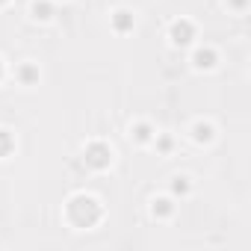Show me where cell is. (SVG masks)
Here are the masks:
<instances>
[{
	"label": "cell",
	"mask_w": 251,
	"mask_h": 251,
	"mask_svg": "<svg viewBox=\"0 0 251 251\" xmlns=\"http://www.w3.org/2000/svg\"><path fill=\"white\" fill-rule=\"evenodd\" d=\"M216 136H219L216 124H213V121H207V118H198V121H192V124H189V139H192L198 148L213 145V142H216Z\"/></svg>",
	"instance_id": "obj_5"
},
{
	"label": "cell",
	"mask_w": 251,
	"mask_h": 251,
	"mask_svg": "<svg viewBox=\"0 0 251 251\" xmlns=\"http://www.w3.org/2000/svg\"><path fill=\"white\" fill-rule=\"evenodd\" d=\"M18 148V139L9 127H0V160H9Z\"/></svg>",
	"instance_id": "obj_12"
},
{
	"label": "cell",
	"mask_w": 251,
	"mask_h": 251,
	"mask_svg": "<svg viewBox=\"0 0 251 251\" xmlns=\"http://www.w3.org/2000/svg\"><path fill=\"white\" fill-rule=\"evenodd\" d=\"M65 222L74 227V230H92L103 222V204L98 195L92 192H74L68 201H65V210H62Z\"/></svg>",
	"instance_id": "obj_1"
},
{
	"label": "cell",
	"mask_w": 251,
	"mask_h": 251,
	"mask_svg": "<svg viewBox=\"0 0 251 251\" xmlns=\"http://www.w3.org/2000/svg\"><path fill=\"white\" fill-rule=\"evenodd\" d=\"M225 6L230 12H236V15H245L248 12V0H225Z\"/></svg>",
	"instance_id": "obj_14"
},
{
	"label": "cell",
	"mask_w": 251,
	"mask_h": 251,
	"mask_svg": "<svg viewBox=\"0 0 251 251\" xmlns=\"http://www.w3.org/2000/svg\"><path fill=\"white\" fill-rule=\"evenodd\" d=\"M6 3H9V0H0V6H6Z\"/></svg>",
	"instance_id": "obj_16"
},
{
	"label": "cell",
	"mask_w": 251,
	"mask_h": 251,
	"mask_svg": "<svg viewBox=\"0 0 251 251\" xmlns=\"http://www.w3.org/2000/svg\"><path fill=\"white\" fill-rule=\"evenodd\" d=\"M148 210H151V216H154L157 222H169V219L177 213V198H172V195H157V198H151Z\"/></svg>",
	"instance_id": "obj_9"
},
{
	"label": "cell",
	"mask_w": 251,
	"mask_h": 251,
	"mask_svg": "<svg viewBox=\"0 0 251 251\" xmlns=\"http://www.w3.org/2000/svg\"><path fill=\"white\" fill-rule=\"evenodd\" d=\"M56 15V3L53 0H33L30 3V18L39 21V24H50Z\"/></svg>",
	"instance_id": "obj_10"
},
{
	"label": "cell",
	"mask_w": 251,
	"mask_h": 251,
	"mask_svg": "<svg viewBox=\"0 0 251 251\" xmlns=\"http://www.w3.org/2000/svg\"><path fill=\"white\" fill-rule=\"evenodd\" d=\"M12 77L18 80V86H39V80H42V68H39V62L24 59V62H18V65H15Z\"/></svg>",
	"instance_id": "obj_8"
},
{
	"label": "cell",
	"mask_w": 251,
	"mask_h": 251,
	"mask_svg": "<svg viewBox=\"0 0 251 251\" xmlns=\"http://www.w3.org/2000/svg\"><path fill=\"white\" fill-rule=\"evenodd\" d=\"M6 77V62H3V56H0V80Z\"/></svg>",
	"instance_id": "obj_15"
},
{
	"label": "cell",
	"mask_w": 251,
	"mask_h": 251,
	"mask_svg": "<svg viewBox=\"0 0 251 251\" xmlns=\"http://www.w3.org/2000/svg\"><path fill=\"white\" fill-rule=\"evenodd\" d=\"M109 30L115 33V36H127V33H133L136 30V12L133 9H112L109 12Z\"/></svg>",
	"instance_id": "obj_7"
},
{
	"label": "cell",
	"mask_w": 251,
	"mask_h": 251,
	"mask_svg": "<svg viewBox=\"0 0 251 251\" xmlns=\"http://www.w3.org/2000/svg\"><path fill=\"white\" fill-rule=\"evenodd\" d=\"M151 148H157V154H160V157H169V154L175 151V136H172V133H163V130H157V136H154Z\"/></svg>",
	"instance_id": "obj_13"
},
{
	"label": "cell",
	"mask_w": 251,
	"mask_h": 251,
	"mask_svg": "<svg viewBox=\"0 0 251 251\" xmlns=\"http://www.w3.org/2000/svg\"><path fill=\"white\" fill-rule=\"evenodd\" d=\"M192 192H195V180H192L189 175H175V177H172V183H169V195H172V198L183 201V198H189Z\"/></svg>",
	"instance_id": "obj_11"
},
{
	"label": "cell",
	"mask_w": 251,
	"mask_h": 251,
	"mask_svg": "<svg viewBox=\"0 0 251 251\" xmlns=\"http://www.w3.org/2000/svg\"><path fill=\"white\" fill-rule=\"evenodd\" d=\"M83 163H86V169H92V172H106V169L115 163V151H112L109 142L92 139V142L83 145Z\"/></svg>",
	"instance_id": "obj_2"
},
{
	"label": "cell",
	"mask_w": 251,
	"mask_h": 251,
	"mask_svg": "<svg viewBox=\"0 0 251 251\" xmlns=\"http://www.w3.org/2000/svg\"><path fill=\"white\" fill-rule=\"evenodd\" d=\"M53 3H68V0H53Z\"/></svg>",
	"instance_id": "obj_17"
},
{
	"label": "cell",
	"mask_w": 251,
	"mask_h": 251,
	"mask_svg": "<svg viewBox=\"0 0 251 251\" xmlns=\"http://www.w3.org/2000/svg\"><path fill=\"white\" fill-rule=\"evenodd\" d=\"M154 136H157V127H154L148 118H136V121L130 124V130H127V139H130L133 145H139V148H151Z\"/></svg>",
	"instance_id": "obj_6"
},
{
	"label": "cell",
	"mask_w": 251,
	"mask_h": 251,
	"mask_svg": "<svg viewBox=\"0 0 251 251\" xmlns=\"http://www.w3.org/2000/svg\"><path fill=\"white\" fill-rule=\"evenodd\" d=\"M166 39H169V45H172V48L186 50V48H192V45H195V39H198V27H195V21H189V18H175V21L169 24Z\"/></svg>",
	"instance_id": "obj_3"
},
{
	"label": "cell",
	"mask_w": 251,
	"mask_h": 251,
	"mask_svg": "<svg viewBox=\"0 0 251 251\" xmlns=\"http://www.w3.org/2000/svg\"><path fill=\"white\" fill-rule=\"evenodd\" d=\"M189 65H192L195 71H216V68H219V50H216L213 45H192Z\"/></svg>",
	"instance_id": "obj_4"
}]
</instances>
